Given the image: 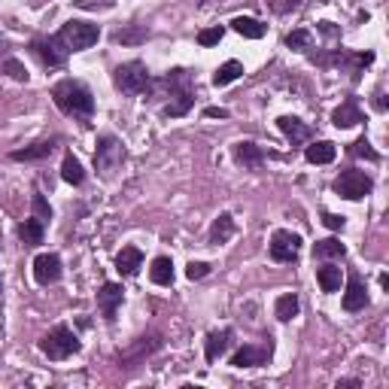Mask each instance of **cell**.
Instances as JSON below:
<instances>
[{"instance_id": "cell-20", "label": "cell", "mask_w": 389, "mask_h": 389, "mask_svg": "<svg viewBox=\"0 0 389 389\" xmlns=\"http://www.w3.org/2000/svg\"><path fill=\"white\" fill-rule=\"evenodd\" d=\"M335 155H338V150H335V143H331V140H317V143H310L308 150H304V159H308L310 164H331V161H335Z\"/></svg>"}, {"instance_id": "cell-4", "label": "cell", "mask_w": 389, "mask_h": 389, "mask_svg": "<svg viewBox=\"0 0 389 389\" xmlns=\"http://www.w3.org/2000/svg\"><path fill=\"white\" fill-rule=\"evenodd\" d=\"M55 37L64 43L67 52H82V49H91V46L100 40V27L91 25V22H77V18H73V22L64 25Z\"/></svg>"}, {"instance_id": "cell-39", "label": "cell", "mask_w": 389, "mask_h": 389, "mask_svg": "<svg viewBox=\"0 0 389 389\" xmlns=\"http://www.w3.org/2000/svg\"><path fill=\"white\" fill-rule=\"evenodd\" d=\"M274 13H289V9H298L301 0H271Z\"/></svg>"}, {"instance_id": "cell-13", "label": "cell", "mask_w": 389, "mask_h": 389, "mask_svg": "<svg viewBox=\"0 0 389 389\" xmlns=\"http://www.w3.org/2000/svg\"><path fill=\"white\" fill-rule=\"evenodd\" d=\"M277 128L289 137L292 146H301L304 140H310V134H313L310 125H304L301 119H295V116H280V119H277Z\"/></svg>"}, {"instance_id": "cell-31", "label": "cell", "mask_w": 389, "mask_h": 389, "mask_svg": "<svg viewBox=\"0 0 389 389\" xmlns=\"http://www.w3.org/2000/svg\"><path fill=\"white\" fill-rule=\"evenodd\" d=\"M350 155H356V159H368V161H374V164L381 161V152L371 150V143H368L365 137H359V140L350 146Z\"/></svg>"}, {"instance_id": "cell-21", "label": "cell", "mask_w": 389, "mask_h": 389, "mask_svg": "<svg viewBox=\"0 0 389 389\" xmlns=\"http://www.w3.org/2000/svg\"><path fill=\"white\" fill-rule=\"evenodd\" d=\"M52 150H55V140H40L34 146H25V150H15L9 159L13 161H40V159H49Z\"/></svg>"}, {"instance_id": "cell-16", "label": "cell", "mask_w": 389, "mask_h": 389, "mask_svg": "<svg viewBox=\"0 0 389 389\" xmlns=\"http://www.w3.org/2000/svg\"><path fill=\"white\" fill-rule=\"evenodd\" d=\"M271 350H262V347H240L235 356H231V365L235 368H256V365H265Z\"/></svg>"}, {"instance_id": "cell-41", "label": "cell", "mask_w": 389, "mask_h": 389, "mask_svg": "<svg viewBox=\"0 0 389 389\" xmlns=\"http://www.w3.org/2000/svg\"><path fill=\"white\" fill-rule=\"evenodd\" d=\"M362 383L356 381V377H350V381H338V389H359Z\"/></svg>"}, {"instance_id": "cell-23", "label": "cell", "mask_w": 389, "mask_h": 389, "mask_svg": "<svg viewBox=\"0 0 389 389\" xmlns=\"http://www.w3.org/2000/svg\"><path fill=\"white\" fill-rule=\"evenodd\" d=\"M61 180L70 183V186H82V180H86L82 161L73 152H67V155H64V161H61Z\"/></svg>"}, {"instance_id": "cell-17", "label": "cell", "mask_w": 389, "mask_h": 389, "mask_svg": "<svg viewBox=\"0 0 389 389\" xmlns=\"http://www.w3.org/2000/svg\"><path fill=\"white\" fill-rule=\"evenodd\" d=\"M143 268V253L137 246H122V253L116 256V271L122 277H134Z\"/></svg>"}, {"instance_id": "cell-24", "label": "cell", "mask_w": 389, "mask_h": 389, "mask_svg": "<svg viewBox=\"0 0 389 389\" xmlns=\"http://www.w3.org/2000/svg\"><path fill=\"white\" fill-rule=\"evenodd\" d=\"M231 27H235L240 37H246V40H262L265 37V25L258 22V18H249V15H237L235 22H231Z\"/></svg>"}, {"instance_id": "cell-29", "label": "cell", "mask_w": 389, "mask_h": 389, "mask_svg": "<svg viewBox=\"0 0 389 389\" xmlns=\"http://www.w3.org/2000/svg\"><path fill=\"white\" fill-rule=\"evenodd\" d=\"M313 256L317 258H344L347 246L341 244L338 237H326V240H317V244H313Z\"/></svg>"}, {"instance_id": "cell-40", "label": "cell", "mask_w": 389, "mask_h": 389, "mask_svg": "<svg viewBox=\"0 0 389 389\" xmlns=\"http://www.w3.org/2000/svg\"><path fill=\"white\" fill-rule=\"evenodd\" d=\"M204 116H207V119H228V110H222V107H207V110H204Z\"/></svg>"}, {"instance_id": "cell-7", "label": "cell", "mask_w": 389, "mask_h": 389, "mask_svg": "<svg viewBox=\"0 0 389 389\" xmlns=\"http://www.w3.org/2000/svg\"><path fill=\"white\" fill-rule=\"evenodd\" d=\"M125 159V150H122V143L116 140L113 134H104L98 140V150H95V168L100 173H113L119 164H122Z\"/></svg>"}, {"instance_id": "cell-34", "label": "cell", "mask_w": 389, "mask_h": 389, "mask_svg": "<svg viewBox=\"0 0 389 389\" xmlns=\"http://www.w3.org/2000/svg\"><path fill=\"white\" fill-rule=\"evenodd\" d=\"M0 67H4L15 82H27V70H25V64L18 61V58H6L4 64H0Z\"/></svg>"}, {"instance_id": "cell-8", "label": "cell", "mask_w": 389, "mask_h": 389, "mask_svg": "<svg viewBox=\"0 0 389 389\" xmlns=\"http://www.w3.org/2000/svg\"><path fill=\"white\" fill-rule=\"evenodd\" d=\"M31 52L46 64V67H64V61H67V55H70L58 37H34Z\"/></svg>"}, {"instance_id": "cell-6", "label": "cell", "mask_w": 389, "mask_h": 389, "mask_svg": "<svg viewBox=\"0 0 389 389\" xmlns=\"http://www.w3.org/2000/svg\"><path fill=\"white\" fill-rule=\"evenodd\" d=\"M371 189H374V180L365 171L350 168V171H341V177L335 180V192L347 201H362L365 194H371Z\"/></svg>"}, {"instance_id": "cell-38", "label": "cell", "mask_w": 389, "mask_h": 389, "mask_svg": "<svg viewBox=\"0 0 389 389\" xmlns=\"http://www.w3.org/2000/svg\"><path fill=\"white\" fill-rule=\"evenodd\" d=\"M322 225L331 228V231H341L347 225V219L344 216H338V213H322Z\"/></svg>"}, {"instance_id": "cell-32", "label": "cell", "mask_w": 389, "mask_h": 389, "mask_svg": "<svg viewBox=\"0 0 389 389\" xmlns=\"http://www.w3.org/2000/svg\"><path fill=\"white\" fill-rule=\"evenodd\" d=\"M310 43H313L310 31H292L289 37H286V46H289V49H298V52H308Z\"/></svg>"}, {"instance_id": "cell-33", "label": "cell", "mask_w": 389, "mask_h": 389, "mask_svg": "<svg viewBox=\"0 0 389 389\" xmlns=\"http://www.w3.org/2000/svg\"><path fill=\"white\" fill-rule=\"evenodd\" d=\"M31 210H34V216L40 219V222H49L52 219V207H49V201H46L40 192H37L34 198H31Z\"/></svg>"}, {"instance_id": "cell-10", "label": "cell", "mask_w": 389, "mask_h": 389, "mask_svg": "<svg viewBox=\"0 0 389 389\" xmlns=\"http://www.w3.org/2000/svg\"><path fill=\"white\" fill-rule=\"evenodd\" d=\"M34 280L40 286H52L61 280V258L55 253H43L34 258Z\"/></svg>"}, {"instance_id": "cell-35", "label": "cell", "mask_w": 389, "mask_h": 389, "mask_svg": "<svg viewBox=\"0 0 389 389\" xmlns=\"http://www.w3.org/2000/svg\"><path fill=\"white\" fill-rule=\"evenodd\" d=\"M222 37H225V27H204V31L198 34V43L201 46H216L219 40H222Z\"/></svg>"}, {"instance_id": "cell-22", "label": "cell", "mask_w": 389, "mask_h": 389, "mask_svg": "<svg viewBox=\"0 0 389 389\" xmlns=\"http://www.w3.org/2000/svg\"><path fill=\"white\" fill-rule=\"evenodd\" d=\"M235 219H231V213H219V219L210 225V244H225V240L235 237Z\"/></svg>"}, {"instance_id": "cell-27", "label": "cell", "mask_w": 389, "mask_h": 389, "mask_svg": "<svg viewBox=\"0 0 389 389\" xmlns=\"http://www.w3.org/2000/svg\"><path fill=\"white\" fill-rule=\"evenodd\" d=\"M240 77H244V64H240V61H225L216 73H213V86H216V88L231 86V82L240 79Z\"/></svg>"}, {"instance_id": "cell-37", "label": "cell", "mask_w": 389, "mask_h": 389, "mask_svg": "<svg viewBox=\"0 0 389 389\" xmlns=\"http://www.w3.org/2000/svg\"><path fill=\"white\" fill-rule=\"evenodd\" d=\"M210 274V265L207 262H192L189 268H186V277L189 280H201V277H207Z\"/></svg>"}, {"instance_id": "cell-26", "label": "cell", "mask_w": 389, "mask_h": 389, "mask_svg": "<svg viewBox=\"0 0 389 389\" xmlns=\"http://www.w3.org/2000/svg\"><path fill=\"white\" fill-rule=\"evenodd\" d=\"M150 40V31L143 25H128V27H119L113 34V43H122V46H137V43H146Z\"/></svg>"}, {"instance_id": "cell-3", "label": "cell", "mask_w": 389, "mask_h": 389, "mask_svg": "<svg viewBox=\"0 0 389 389\" xmlns=\"http://www.w3.org/2000/svg\"><path fill=\"white\" fill-rule=\"evenodd\" d=\"M113 86L119 91H125V95H140V91L152 86V77L143 61H125V64H119L113 73Z\"/></svg>"}, {"instance_id": "cell-9", "label": "cell", "mask_w": 389, "mask_h": 389, "mask_svg": "<svg viewBox=\"0 0 389 389\" xmlns=\"http://www.w3.org/2000/svg\"><path fill=\"white\" fill-rule=\"evenodd\" d=\"M301 256V237L295 235V231H274L271 237V258L274 262H295V258Z\"/></svg>"}, {"instance_id": "cell-36", "label": "cell", "mask_w": 389, "mask_h": 389, "mask_svg": "<svg viewBox=\"0 0 389 389\" xmlns=\"http://www.w3.org/2000/svg\"><path fill=\"white\" fill-rule=\"evenodd\" d=\"M116 0H73V6L79 9H113Z\"/></svg>"}, {"instance_id": "cell-14", "label": "cell", "mask_w": 389, "mask_h": 389, "mask_svg": "<svg viewBox=\"0 0 389 389\" xmlns=\"http://www.w3.org/2000/svg\"><path fill=\"white\" fill-rule=\"evenodd\" d=\"M231 338H235V331H231V329L210 331L207 341H204V356H207V362H216V359L225 353V350L231 347Z\"/></svg>"}, {"instance_id": "cell-11", "label": "cell", "mask_w": 389, "mask_h": 389, "mask_svg": "<svg viewBox=\"0 0 389 389\" xmlns=\"http://www.w3.org/2000/svg\"><path fill=\"white\" fill-rule=\"evenodd\" d=\"M122 283H104L100 286V292H98V310H100V317H104L107 322H113L116 319V310H119V304H122Z\"/></svg>"}, {"instance_id": "cell-25", "label": "cell", "mask_w": 389, "mask_h": 389, "mask_svg": "<svg viewBox=\"0 0 389 389\" xmlns=\"http://www.w3.org/2000/svg\"><path fill=\"white\" fill-rule=\"evenodd\" d=\"M150 280L155 283V286H171L173 283V262L168 256H159L152 262V268H150Z\"/></svg>"}, {"instance_id": "cell-12", "label": "cell", "mask_w": 389, "mask_h": 389, "mask_svg": "<svg viewBox=\"0 0 389 389\" xmlns=\"http://www.w3.org/2000/svg\"><path fill=\"white\" fill-rule=\"evenodd\" d=\"M368 308V286L365 280L359 277L356 271L347 277V292H344V310L347 313H356V310H365Z\"/></svg>"}, {"instance_id": "cell-5", "label": "cell", "mask_w": 389, "mask_h": 389, "mask_svg": "<svg viewBox=\"0 0 389 389\" xmlns=\"http://www.w3.org/2000/svg\"><path fill=\"white\" fill-rule=\"evenodd\" d=\"M79 338L73 335V329L67 326H55L49 335H46L40 341V350H43V356H49L52 362H61V359H67L73 353H79Z\"/></svg>"}, {"instance_id": "cell-18", "label": "cell", "mask_w": 389, "mask_h": 389, "mask_svg": "<svg viewBox=\"0 0 389 389\" xmlns=\"http://www.w3.org/2000/svg\"><path fill=\"white\" fill-rule=\"evenodd\" d=\"M331 122H335L338 128H353V125H359V122H365L362 119V110L356 107V100L350 98V100H344L335 113H331Z\"/></svg>"}, {"instance_id": "cell-19", "label": "cell", "mask_w": 389, "mask_h": 389, "mask_svg": "<svg viewBox=\"0 0 389 389\" xmlns=\"http://www.w3.org/2000/svg\"><path fill=\"white\" fill-rule=\"evenodd\" d=\"M18 237H22L25 246H40L43 237H46V222H40L37 216L25 219L22 225H18Z\"/></svg>"}, {"instance_id": "cell-15", "label": "cell", "mask_w": 389, "mask_h": 389, "mask_svg": "<svg viewBox=\"0 0 389 389\" xmlns=\"http://www.w3.org/2000/svg\"><path fill=\"white\" fill-rule=\"evenodd\" d=\"M235 161L244 164V168H249V171H256L258 164L265 161V150L256 146V143H249V140H240V143H235Z\"/></svg>"}, {"instance_id": "cell-2", "label": "cell", "mask_w": 389, "mask_h": 389, "mask_svg": "<svg viewBox=\"0 0 389 389\" xmlns=\"http://www.w3.org/2000/svg\"><path fill=\"white\" fill-rule=\"evenodd\" d=\"M164 86H171V104H164L161 113L164 116H186L192 104H194V91H192V79L186 70H173L168 79H164Z\"/></svg>"}, {"instance_id": "cell-28", "label": "cell", "mask_w": 389, "mask_h": 389, "mask_svg": "<svg viewBox=\"0 0 389 389\" xmlns=\"http://www.w3.org/2000/svg\"><path fill=\"white\" fill-rule=\"evenodd\" d=\"M298 308H301L298 295L289 292V295H280V298H277L274 313H277V319H280V322H289L292 317H298Z\"/></svg>"}, {"instance_id": "cell-42", "label": "cell", "mask_w": 389, "mask_h": 389, "mask_svg": "<svg viewBox=\"0 0 389 389\" xmlns=\"http://www.w3.org/2000/svg\"><path fill=\"white\" fill-rule=\"evenodd\" d=\"M374 107L381 110V113L386 110V95H383V91H377V95H374Z\"/></svg>"}, {"instance_id": "cell-1", "label": "cell", "mask_w": 389, "mask_h": 389, "mask_svg": "<svg viewBox=\"0 0 389 389\" xmlns=\"http://www.w3.org/2000/svg\"><path fill=\"white\" fill-rule=\"evenodd\" d=\"M52 100H55V107H58L64 116H73V119H88L91 113H95V95H91V88L86 86V82H79V79L55 82Z\"/></svg>"}, {"instance_id": "cell-30", "label": "cell", "mask_w": 389, "mask_h": 389, "mask_svg": "<svg viewBox=\"0 0 389 389\" xmlns=\"http://www.w3.org/2000/svg\"><path fill=\"white\" fill-rule=\"evenodd\" d=\"M317 283L322 292H338L341 289V268H335V265L317 268Z\"/></svg>"}, {"instance_id": "cell-43", "label": "cell", "mask_w": 389, "mask_h": 389, "mask_svg": "<svg viewBox=\"0 0 389 389\" xmlns=\"http://www.w3.org/2000/svg\"><path fill=\"white\" fill-rule=\"evenodd\" d=\"M0 298H4V280H0Z\"/></svg>"}]
</instances>
